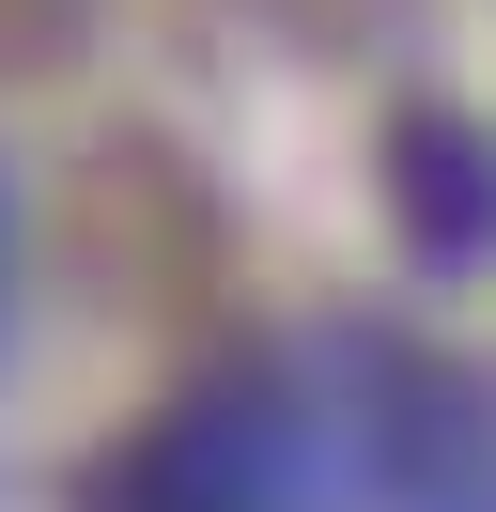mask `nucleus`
<instances>
[{"mask_svg":"<svg viewBox=\"0 0 496 512\" xmlns=\"http://www.w3.org/2000/svg\"><path fill=\"white\" fill-rule=\"evenodd\" d=\"M93 512H279V481H264V435L233 404H171L93 466Z\"/></svg>","mask_w":496,"mask_h":512,"instance_id":"nucleus-1","label":"nucleus"},{"mask_svg":"<svg viewBox=\"0 0 496 512\" xmlns=\"http://www.w3.org/2000/svg\"><path fill=\"white\" fill-rule=\"evenodd\" d=\"M403 218H419L434 249H481L496 233V156L450 140V125H403Z\"/></svg>","mask_w":496,"mask_h":512,"instance_id":"nucleus-2","label":"nucleus"}]
</instances>
